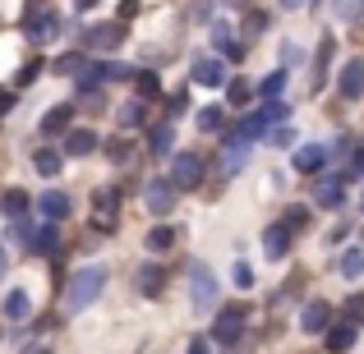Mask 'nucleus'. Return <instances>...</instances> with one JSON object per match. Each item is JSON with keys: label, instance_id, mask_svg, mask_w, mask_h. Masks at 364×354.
<instances>
[{"label": "nucleus", "instance_id": "f257e3e1", "mask_svg": "<svg viewBox=\"0 0 364 354\" xmlns=\"http://www.w3.org/2000/svg\"><path fill=\"white\" fill-rule=\"evenodd\" d=\"M102 285H107V267H79L65 285V313H83L102 294Z\"/></svg>", "mask_w": 364, "mask_h": 354}, {"label": "nucleus", "instance_id": "f03ea898", "mask_svg": "<svg viewBox=\"0 0 364 354\" xmlns=\"http://www.w3.org/2000/svg\"><path fill=\"white\" fill-rule=\"evenodd\" d=\"M203 184V157L198 152H176V161H171V189H198Z\"/></svg>", "mask_w": 364, "mask_h": 354}, {"label": "nucleus", "instance_id": "7ed1b4c3", "mask_svg": "<svg viewBox=\"0 0 364 354\" xmlns=\"http://www.w3.org/2000/svg\"><path fill=\"white\" fill-rule=\"evenodd\" d=\"M245 322H249V313L240 309V304H226V309L213 318V341L217 345H235L240 331H245Z\"/></svg>", "mask_w": 364, "mask_h": 354}, {"label": "nucleus", "instance_id": "20e7f679", "mask_svg": "<svg viewBox=\"0 0 364 354\" xmlns=\"http://www.w3.org/2000/svg\"><path fill=\"white\" fill-rule=\"evenodd\" d=\"M189 294H194V309H198V313H213V304H217V281H213V272H208L203 262H194V272H189Z\"/></svg>", "mask_w": 364, "mask_h": 354}, {"label": "nucleus", "instance_id": "39448f33", "mask_svg": "<svg viewBox=\"0 0 364 354\" xmlns=\"http://www.w3.org/2000/svg\"><path fill=\"white\" fill-rule=\"evenodd\" d=\"M291 166L300 170V175H318V170L328 166V148H323V143H304V148H295Z\"/></svg>", "mask_w": 364, "mask_h": 354}, {"label": "nucleus", "instance_id": "423d86ee", "mask_svg": "<svg viewBox=\"0 0 364 354\" xmlns=\"http://www.w3.org/2000/svg\"><path fill=\"white\" fill-rule=\"evenodd\" d=\"M60 28H65V18L55 14V9H42V14L28 18V37H33V42H51V37H60Z\"/></svg>", "mask_w": 364, "mask_h": 354}, {"label": "nucleus", "instance_id": "0eeeda50", "mask_svg": "<svg viewBox=\"0 0 364 354\" xmlns=\"http://www.w3.org/2000/svg\"><path fill=\"white\" fill-rule=\"evenodd\" d=\"M143 203H148L152 216H166L171 207H176V189H171V179H152L148 194H143Z\"/></svg>", "mask_w": 364, "mask_h": 354}, {"label": "nucleus", "instance_id": "6e6552de", "mask_svg": "<svg viewBox=\"0 0 364 354\" xmlns=\"http://www.w3.org/2000/svg\"><path fill=\"white\" fill-rule=\"evenodd\" d=\"M18 239H23V248H28V253H55V231H51V226H42V231H33V226H23V221H18Z\"/></svg>", "mask_w": 364, "mask_h": 354}, {"label": "nucleus", "instance_id": "1a4fd4ad", "mask_svg": "<svg viewBox=\"0 0 364 354\" xmlns=\"http://www.w3.org/2000/svg\"><path fill=\"white\" fill-rule=\"evenodd\" d=\"M332 313H337V309H332L328 299H314V304H304V318H300V327L318 336V331H328V327H332Z\"/></svg>", "mask_w": 364, "mask_h": 354}, {"label": "nucleus", "instance_id": "9d476101", "mask_svg": "<svg viewBox=\"0 0 364 354\" xmlns=\"http://www.w3.org/2000/svg\"><path fill=\"white\" fill-rule=\"evenodd\" d=\"M92 216H97V226H116V216H120L116 189H97V194H92Z\"/></svg>", "mask_w": 364, "mask_h": 354}, {"label": "nucleus", "instance_id": "9b49d317", "mask_svg": "<svg viewBox=\"0 0 364 354\" xmlns=\"http://www.w3.org/2000/svg\"><path fill=\"white\" fill-rule=\"evenodd\" d=\"M134 285H139V294L157 299V294L166 290V272H161L157 262H143V267H139V276H134Z\"/></svg>", "mask_w": 364, "mask_h": 354}, {"label": "nucleus", "instance_id": "f8f14e48", "mask_svg": "<svg viewBox=\"0 0 364 354\" xmlns=\"http://www.w3.org/2000/svg\"><path fill=\"white\" fill-rule=\"evenodd\" d=\"M337 88H341V97H364V60H350L346 70H341V79H337Z\"/></svg>", "mask_w": 364, "mask_h": 354}, {"label": "nucleus", "instance_id": "ddd939ff", "mask_svg": "<svg viewBox=\"0 0 364 354\" xmlns=\"http://www.w3.org/2000/svg\"><path fill=\"white\" fill-rule=\"evenodd\" d=\"M92 148H97V133H92V129H70V133H65V152H60V157H88Z\"/></svg>", "mask_w": 364, "mask_h": 354}, {"label": "nucleus", "instance_id": "4468645a", "mask_svg": "<svg viewBox=\"0 0 364 354\" xmlns=\"http://www.w3.org/2000/svg\"><path fill=\"white\" fill-rule=\"evenodd\" d=\"M70 120H74V106H70V101H60V106H51L42 116V133H46V138H55V133L70 129Z\"/></svg>", "mask_w": 364, "mask_h": 354}, {"label": "nucleus", "instance_id": "2eb2a0df", "mask_svg": "<svg viewBox=\"0 0 364 354\" xmlns=\"http://www.w3.org/2000/svg\"><path fill=\"white\" fill-rule=\"evenodd\" d=\"M120 37H124V23H97V28H88V46H97V51L120 46Z\"/></svg>", "mask_w": 364, "mask_h": 354}, {"label": "nucleus", "instance_id": "dca6fc26", "mask_svg": "<svg viewBox=\"0 0 364 354\" xmlns=\"http://www.w3.org/2000/svg\"><path fill=\"white\" fill-rule=\"evenodd\" d=\"M37 207H42V216H46V221H65V216H70V198H65L60 189L42 194V198H37Z\"/></svg>", "mask_w": 364, "mask_h": 354}, {"label": "nucleus", "instance_id": "f3484780", "mask_svg": "<svg viewBox=\"0 0 364 354\" xmlns=\"http://www.w3.org/2000/svg\"><path fill=\"white\" fill-rule=\"evenodd\" d=\"M194 83H203V88H222V83H226V65L222 60H198L194 65Z\"/></svg>", "mask_w": 364, "mask_h": 354}, {"label": "nucleus", "instance_id": "a211bd4d", "mask_svg": "<svg viewBox=\"0 0 364 354\" xmlns=\"http://www.w3.org/2000/svg\"><path fill=\"white\" fill-rule=\"evenodd\" d=\"M213 46L226 55V60H245V46L235 42L231 33H226V23H213Z\"/></svg>", "mask_w": 364, "mask_h": 354}, {"label": "nucleus", "instance_id": "6ab92c4d", "mask_svg": "<svg viewBox=\"0 0 364 354\" xmlns=\"http://www.w3.org/2000/svg\"><path fill=\"white\" fill-rule=\"evenodd\" d=\"M33 166H37V175H46V179H51V175H60L65 157H60L55 148H37V152H33Z\"/></svg>", "mask_w": 364, "mask_h": 354}, {"label": "nucleus", "instance_id": "aec40b11", "mask_svg": "<svg viewBox=\"0 0 364 354\" xmlns=\"http://www.w3.org/2000/svg\"><path fill=\"white\" fill-rule=\"evenodd\" d=\"M263 248H267V258H286V248H291V231H286V226H267Z\"/></svg>", "mask_w": 364, "mask_h": 354}, {"label": "nucleus", "instance_id": "412c9836", "mask_svg": "<svg viewBox=\"0 0 364 354\" xmlns=\"http://www.w3.org/2000/svg\"><path fill=\"white\" fill-rule=\"evenodd\" d=\"M28 207H33V198H28L23 189H9V194L0 198V212H5V216H14V221H18V216L28 212Z\"/></svg>", "mask_w": 364, "mask_h": 354}, {"label": "nucleus", "instance_id": "4be33fe9", "mask_svg": "<svg viewBox=\"0 0 364 354\" xmlns=\"http://www.w3.org/2000/svg\"><path fill=\"white\" fill-rule=\"evenodd\" d=\"M245 157H249V143H240L235 133H226V175H235V170L245 166Z\"/></svg>", "mask_w": 364, "mask_h": 354}, {"label": "nucleus", "instance_id": "5701e85b", "mask_svg": "<svg viewBox=\"0 0 364 354\" xmlns=\"http://www.w3.org/2000/svg\"><path fill=\"white\" fill-rule=\"evenodd\" d=\"M341 198H346V184H341L337 175H328V179L318 184V203H323V207H341Z\"/></svg>", "mask_w": 364, "mask_h": 354}, {"label": "nucleus", "instance_id": "b1692460", "mask_svg": "<svg viewBox=\"0 0 364 354\" xmlns=\"http://www.w3.org/2000/svg\"><path fill=\"white\" fill-rule=\"evenodd\" d=\"M28 313H33V299H28V290H9L5 294V318H28Z\"/></svg>", "mask_w": 364, "mask_h": 354}, {"label": "nucleus", "instance_id": "393cba45", "mask_svg": "<svg viewBox=\"0 0 364 354\" xmlns=\"http://www.w3.org/2000/svg\"><path fill=\"white\" fill-rule=\"evenodd\" d=\"M350 345H355V327H346V322H341V327L328 331V350H332V354H346Z\"/></svg>", "mask_w": 364, "mask_h": 354}, {"label": "nucleus", "instance_id": "a878e982", "mask_svg": "<svg viewBox=\"0 0 364 354\" xmlns=\"http://www.w3.org/2000/svg\"><path fill=\"white\" fill-rule=\"evenodd\" d=\"M97 79L102 83H124V79H134V70L120 65V60H107V65H97Z\"/></svg>", "mask_w": 364, "mask_h": 354}, {"label": "nucleus", "instance_id": "bb28decb", "mask_svg": "<svg viewBox=\"0 0 364 354\" xmlns=\"http://www.w3.org/2000/svg\"><path fill=\"white\" fill-rule=\"evenodd\" d=\"M134 88H139V101H152V97H161V83H157V74H134Z\"/></svg>", "mask_w": 364, "mask_h": 354}, {"label": "nucleus", "instance_id": "cd10ccee", "mask_svg": "<svg viewBox=\"0 0 364 354\" xmlns=\"http://www.w3.org/2000/svg\"><path fill=\"white\" fill-rule=\"evenodd\" d=\"M282 88H286V70H272L263 83H258V97H267V101H277L282 97Z\"/></svg>", "mask_w": 364, "mask_h": 354}, {"label": "nucleus", "instance_id": "c85d7f7f", "mask_svg": "<svg viewBox=\"0 0 364 354\" xmlns=\"http://www.w3.org/2000/svg\"><path fill=\"white\" fill-rule=\"evenodd\" d=\"M171 244H176V231H171V226H152V231H148V248H152V253H166Z\"/></svg>", "mask_w": 364, "mask_h": 354}, {"label": "nucleus", "instance_id": "c756f323", "mask_svg": "<svg viewBox=\"0 0 364 354\" xmlns=\"http://www.w3.org/2000/svg\"><path fill=\"white\" fill-rule=\"evenodd\" d=\"M341 318H346V327H364V294H350L346 309H341Z\"/></svg>", "mask_w": 364, "mask_h": 354}, {"label": "nucleus", "instance_id": "7c9ffc66", "mask_svg": "<svg viewBox=\"0 0 364 354\" xmlns=\"http://www.w3.org/2000/svg\"><path fill=\"white\" fill-rule=\"evenodd\" d=\"M222 106H203L198 111V129H208V133H222Z\"/></svg>", "mask_w": 364, "mask_h": 354}, {"label": "nucleus", "instance_id": "2f4dec72", "mask_svg": "<svg viewBox=\"0 0 364 354\" xmlns=\"http://www.w3.org/2000/svg\"><path fill=\"white\" fill-rule=\"evenodd\" d=\"M364 272V253L360 248H346V253H341V276H360Z\"/></svg>", "mask_w": 364, "mask_h": 354}, {"label": "nucleus", "instance_id": "473e14b6", "mask_svg": "<svg viewBox=\"0 0 364 354\" xmlns=\"http://www.w3.org/2000/svg\"><path fill=\"white\" fill-rule=\"evenodd\" d=\"M332 51H337V42H332V37H323V42H318V70H314V79H318V83H323V74H328Z\"/></svg>", "mask_w": 364, "mask_h": 354}, {"label": "nucleus", "instance_id": "72a5a7b5", "mask_svg": "<svg viewBox=\"0 0 364 354\" xmlns=\"http://www.w3.org/2000/svg\"><path fill=\"white\" fill-rule=\"evenodd\" d=\"M332 9H337L341 23H350V18H360V14H364V0H337Z\"/></svg>", "mask_w": 364, "mask_h": 354}, {"label": "nucleus", "instance_id": "f704fd0d", "mask_svg": "<svg viewBox=\"0 0 364 354\" xmlns=\"http://www.w3.org/2000/svg\"><path fill=\"white\" fill-rule=\"evenodd\" d=\"M226 97H231V106H245V101H249V97H254V88H249V83H245V79H235V83H231V88H226Z\"/></svg>", "mask_w": 364, "mask_h": 354}, {"label": "nucleus", "instance_id": "c9c22d12", "mask_svg": "<svg viewBox=\"0 0 364 354\" xmlns=\"http://www.w3.org/2000/svg\"><path fill=\"white\" fill-rule=\"evenodd\" d=\"M267 138H272L277 148H291V143H295V129H291V120H282V124H277L272 133H267Z\"/></svg>", "mask_w": 364, "mask_h": 354}, {"label": "nucleus", "instance_id": "e433bc0d", "mask_svg": "<svg viewBox=\"0 0 364 354\" xmlns=\"http://www.w3.org/2000/svg\"><path fill=\"white\" fill-rule=\"evenodd\" d=\"M282 226H286V231H291V235H295V231H304V226H309V212H304V207H291Z\"/></svg>", "mask_w": 364, "mask_h": 354}, {"label": "nucleus", "instance_id": "4c0bfd02", "mask_svg": "<svg viewBox=\"0 0 364 354\" xmlns=\"http://www.w3.org/2000/svg\"><path fill=\"white\" fill-rule=\"evenodd\" d=\"M152 152H171V124H157V129H152Z\"/></svg>", "mask_w": 364, "mask_h": 354}, {"label": "nucleus", "instance_id": "58836bf2", "mask_svg": "<svg viewBox=\"0 0 364 354\" xmlns=\"http://www.w3.org/2000/svg\"><path fill=\"white\" fill-rule=\"evenodd\" d=\"M346 175H364V143H350V166Z\"/></svg>", "mask_w": 364, "mask_h": 354}, {"label": "nucleus", "instance_id": "ea45409f", "mask_svg": "<svg viewBox=\"0 0 364 354\" xmlns=\"http://www.w3.org/2000/svg\"><path fill=\"white\" fill-rule=\"evenodd\" d=\"M263 28H267V14H258V9H254V14L245 18V37H258Z\"/></svg>", "mask_w": 364, "mask_h": 354}, {"label": "nucleus", "instance_id": "a19ab883", "mask_svg": "<svg viewBox=\"0 0 364 354\" xmlns=\"http://www.w3.org/2000/svg\"><path fill=\"white\" fill-rule=\"evenodd\" d=\"M235 285H240V290L254 285V267H249V262H235Z\"/></svg>", "mask_w": 364, "mask_h": 354}, {"label": "nucleus", "instance_id": "79ce46f5", "mask_svg": "<svg viewBox=\"0 0 364 354\" xmlns=\"http://www.w3.org/2000/svg\"><path fill=\"white\" fill-rule=\"evenodd\" d=\"M37 74H42V60H28L23 70H18V83H23V88H28V83H33Z\"/></svg>", "mask_w": 364, "mask_h": 354}, {"label": "nucleus", "instance_id": "37998d69", "mask_svg": "<svg viewBox=\"0 0 364 354\" xmlns=\"http://www.w3.org/2000/svg\"><path fill=\"white\" fill-rule=\"evenodd\" d=\"M166 111H171V116H185V111H189V97H185V92H176V97H166Z\"/></svg>", "mask_w": 364, "mask_h": 354}, {"label": "nucleus", "instance_id": "c03bdc74", "mask_svg": "<svg viewBox=\"0 0 364 354\" xmlns=\"http://www.w3.org/2000/svg\"><path fill=\"white\" fill-rule=\"evenodd\" d=\"M83 70V55H70V60H55V74H79Z\"/></svg>", "mask_w": 364, "mask_h": 354}, {"label": "nucleus", "instance_id": "a18cd8bd", "mask_svg": "<svg viewBox=\"0 0 364 354\" xmlns=\"http://www.w3.org/2000/svg\"><path fill=\"white\" fill-rule=\"evenodd\" d=\"M139 120H143V101H134V106L120 111V124H139Z\"/></svg>", "mask_w": 364, "mask_h": 354}, {"label": "nucleus", "instance_id": "49530a36", "mask_svg": "<svg viewBox=\"0 0 364 354\" xmlns=\"http://www.w3.org/2000/svg\"><path fill=\"white\" fill-rule=\"evenodd\" d=\"M282 60H286V70H295V65H300V46L286 42V46H282Z\"/></svg>", "mask_w": 364, "mask_h": 354}, {"label": "nucleus", "instance_id": "de8ad7c7", "mask_svg": "<svg viewBox=\"0 0 364 354\" xmlns=\"http://www.w3.org/2000/svg\"><path fill=\"white\" fill-rule=\"evenodd\" d=\"M14 111V92H0V116H9Z\"/></svg>", "mask_w": 364, "mask_h": 354}, {"label": "nucleus", "instance_id": "09e8293b", "mask_svg": "<svg viewBox=\"0 0 364 354\" xmlns=\"http://www.w3.org/2000/svg\"><path fill=\"white\" fill-rule=\"evenodd\" d=\"M134 5H139V0H120V18H124V14H134Z\"/></svg>", "mask_w": 364, "mask_h": 354}, {"label": "nucleus", "instance_id": "8fccbe9b", "mask_svg": "<svg viewBox=\"0 0 364 354\" xmlns=\"http://www.w3.org/2000/svg\"><path fill=\"white\" fill-rule=\"evenodd\" d=\"M189 354H208V345H203V341H194V345H189Z\"/></svg>", "mask_w": 364, "mask_h": 354}, {"label": "nucleus", "instance_id": "3c124183", "mask_svg": "<svg viewBox=\"0 0 364 354\" xmlns=\"http://www.w3.org/2000/svg\"><path fill=\"white\" fill-rule=\"evenodd\" d=\"M304 5V0H282V9H300Z\"/></svg>", "mask_w": 364, "mask_h": 354}, {"label": "nucleus", "instance_id": "603ef678", "mask_svg": "<svg viewBox=\"0 0 364 354\" xmlns=\"http://www.w3.org/2000/svg\"><path fill=\"white\" fill-rule=\"evenodd\" d=\"M74 5H79V9H92V5H97V0H74Z\"/></svg>", "mask_w": 364, "mask_h": 354}, {"label": "nucleus", "instance_id": "864d4df0", "mask_svg": "<svg viewBox=\"0 0 364 354\" xmlns=\"http://www.w3.org/2000/svg\"><path fill=\"white\" fill-rule=\"evenodd\" d=\"M28 354H46V350H37V345H33V350H28Z\"/></svg>", "mask_w": 364, "mask_h": 354}]
</instances>
